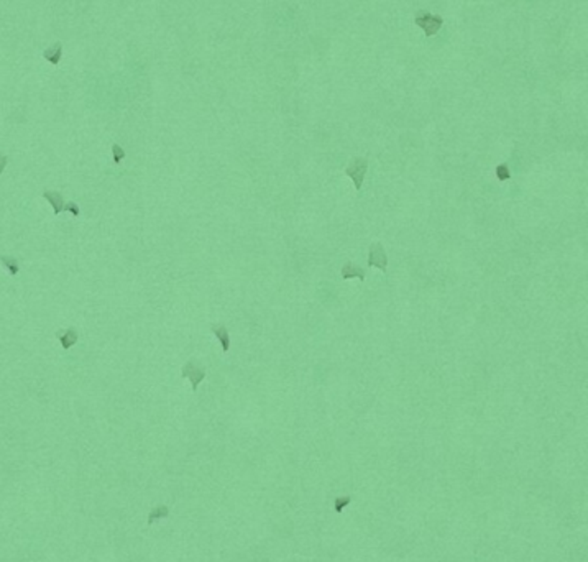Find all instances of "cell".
<instances>
[{
    "label": "cell",
    "instance_id": "4",
    "mask_svg": "<svg viewBox=\"0 0 588 562\" xmlns=\"http://www.w3.org/2000/svg\"><path fill=\"white\" fill-rule=\"evenodd\" d=\"M416 25H417V27H421L424 30V33H426L427 36H432V35H435L437 31L442 28L444 20L440 17H434L430 14H424L422 17L416 18Z\"/></svg>",
    "mask_w": 588,
    "mask_h": 562
},
{
    "label": "cell",
    "instance_id": "13",
    "mask_svg": "<svg viewBox=\"0 0 588 562\" xmlns=\"http://www.w3.org/2000/svg\"><path fill=\"white\" fill-rule=\"evenodd\" d=\"M64 210L71 212V214H72L74 217H79V207L76 205V202H69V204H66V205H64Z\"/></svg>",
    "mask_w": 588,
    "mask_h": 562
},
{
    "label": "cell",
    "instance_id": "12",
    "mask_svg": "<svg viewBox=\"0 0 588 562\" xmlns=\"http://www.w3.org/2000/svg\"><path fill=\"white\" fill-rule=\"evenodd\" d=\"M496 174H498V178H499V179H508V178L511 176L509 168L506 166V165L498 166V168H496Z\"/></svg>",
    "mask_w": 588,
    "mask_h": 562
},
{
    "label": "cell",
    "instance_id": "2",
    "mask_svg": "<svg viewBox=\"0 0 588 562\" xmlns=\"http://www.w3.org/2000/svg\"><path fill=\"white\" fill-rule=\"evenodd\" d=\"M368 266L380 268L381 271H386L388 266V255L385 252V247L380 242H373L368 250Z\"/></svg>",
    "mask_w": 588,
    "mask_h": 562
},
{
    "label": "cell",
    "instance_id": "7",
    "mask_svg": "<svg viewBox=\"0 0 588 562\" xmlns=\"http://www.w3.org/2000/svg\"><path fill=\"white\" fill-rule=\"evenodd\" d=\"M58 337L61 340V347L67 350V348H71L74 343L79 340V335L76 332V329H66V330H58Z\"/></svg>",
    "mask_w": 588,
    "mask_h": 562
},
{
    "label": "cell",
    "instance_id": "8",
    "mask_svg": "<svg viewBox=\"0 0 588 562\" xmlns=\"http://www.w3.org/2000/svg\"><path fill=\"white\" fill-rule=\"evenodd\" d=\"M212 332H214L217 335V339L220 340L224 352H227L230 348V335H229L227 327H225L224 324H215V326H212Z\"/></svg>",
    "mask_w": 588,
    "mask_h": 562
},
{
    "label": "cell",
    "instance_id": "1",
    "mask_svg": "<svg viewBox=\"0 0 588 562\" xmlns=\"http://www.w3.org/2000/svg\"><path fill=\"white\" fill-rule=\"evenodd\" d=\"M366 171H368V160H365V158H355V160L350 161V165L347 166L345 174L353 181L356 191H361V184H363Z\"/></svg>",
    "mask_w": 588,
    "mask_h": 562
},
{
    "label": "cell",
    "instance_id": "9",
    "mask_svg": "<svg viewBox=\"0 0 588 562\" xmlns=\"http://www.w3.org/2000/svg\"><path fill=\"white\" fill-rule=\"evenodd\" d=\"M61 56H62V46L59 45V43L51 48H48L45 51V59L51 62V64H59Z\"/></svg>",
    "mask_w": 588,
    "mask_h": 562
},
{
    "label": "cell",
    "instance_id": "6",
    "mask_svg": "<svg viewBox=\"0 0 588 562\" xmlns=\"http://www.w3.org/2000/svg\"><path fill=\"white\" fill-rule=\"evenodd\" d=\"M43 197L46 199V201L49 202L53 205V212H54V216H58V214H61L62 210H64V199H62V194L61 192H58V191H45V194H43Z\"/></svg>",
    "mask_w": 588,
    "mask_h": 562
},
{
    "label": "cell",
    "instance_id": "5",
    "mask_svg": "<svg viewBox=\"0 0 588 562\" xmlns=\"http://www.w3.org/2000/svg\"><path fill=\"white\" fill-rule=\"evenodd\" d=\"M358 278L360 281L365 279V270L360 265H355L352 261H348L342 266V279H352Z\"/></svg>",
    "mask_w": 588,
    "mask_h": 562
},
{
    "label": "cell",
    "instance_id": "3",
    "mask_svg": "<svg viewBox=\"0 0 588 562\" xmlns=\"http://www.w3.org/2000/svg\"><path fill=\"white\" fill-rule=\"evenodd\" d=\"M183 378L184 377H187L191 380V386H192V390L196 391L197 390V385L202 382V380L205 378V368L202 367V365H197L196 362L194 360H189L187 362V364L183 367Z\"/></svg>",
    "mask_w": 588,
    "mask_h": 562
},
{
    "label": "cell",
    "instance_id": "11",
    "mask_svg": "<svg viewBox=\"0 0 588 562\" xmlns=\"http://www.w3.org/2000/svg\"><path fill=\"white\" fill-rule=\"evenodd\" d=\"M112 153H114V163H115V165H118V163H120V161L125 158L123 148H122L120 145H117V143H115L114 147H112Z\"/></svg>",
    "mask_w": 588,
    "mask_h": 562
},
{
    "label": "cell",
    "instance_id": "14",
    "mask_svg": "<svg viewBox=\"0 0 588 562\" xmlns=\"http://www.w3.org/2000/svg\"><path fill=\"white\" fill-rule=\"evenodd\" d=\"M7 163H9V158L5 155H0V174L4 173V170H5V166H7Z\"/></svg>",
    "mask_w": 588,
    "mask_h": 562
},
{
    "label": "cell",
    "instance_id": "10",
    "mask_svg": "<svg viewBox=\"0 0 588 562\" xmlns=\"http://www.w3.org/2000/svg\"><path fill=\"white\" fill-rule=\"evenodd\" d=\"M0 261H2L4 266L7 268V270H9L12 274H17V273H18V261H17L14 257H7V255H0Z\"/></svg>",
    "mask_w": 588,
    "mask_h": 562
}]
</instances>
